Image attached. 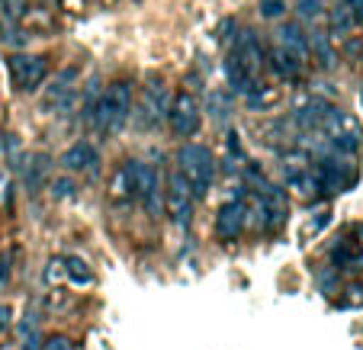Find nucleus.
I'll list each match as a JSON object with an SVG mask.
<instances>
[{
    "label": "nucleus",
    "mask_w": 363,
    "mask_h": 350,
    "mask_svg": "<svg viewBox=\"0 0 363 350\" xmlns=\"http://www.w3.org/2000/svg\"><path fill=\"white\" fill-rule=\"evenodd\" d=\"M65 264H68V276L74 283H90V280H94V273L87 270V264H84V261H77V257H68Z\"/></svg>",
    "instance_id": "obj_17"
},
{
    "label": "nucleus",
    "mask_w": 363,
    "mask_h": 350,
    "mask_svg": "<svg viewBox=\"0 0 363 350\" xmlns=\"http://www.w3.org/2000/svg\"><path fill=\"white\" fill-rule=\"evenodd\" d=\"M62 167L71 171V174H96V167H100V154H96V148L90 142H77L62 154Z\"/></svg>",
    "instance_id": "obj_9"
},
{
    "label": "nucleus",
    "mask_w": 363,
    "mask_h": 350,
    "mask_svg": "<svg viewBox=\"0 0 363 350\" xmlns=\"http://www.w3.org/2000/svg\"><path fill=\"white\" fill-rule=\"evenodd\" d=\"M7 71H10V84L16 90H35L48 74V58L45 55H13L7 62Z\"/></svg>",
    "instance_id": "obj_5"
},
{
    "label": "nucleus",
    "mask_w": 363,
    "mask_h": 350,
    "mask_svg": "<svg viewBox=\"0 0 363 350\" xmlns=\"http://www.w3.org/2000/svg\"><path fill=\"white\" fill-rule=\"evenodd\" d=\"M331 26H335V33H347V29L354 26V20H350V13H347V4L335 10V16H331Z\"/></svg>",
    "instance_id": "obj_20"
},
{
    "label": "nucleus",
    "mask_w": 363,
    "mask_h": 350,
    "mask_svg": "<svg viewBox=\"0 0 363 350\" xmlns=\"http://www.w3.org/2000/svg\"><path fill=\"white\" fill-rule=\"evenodd\" d=\"M33 315H26V322L20 324V331H23V350H39V331H35V324L29 322Z\"/></svg>",
    "instance_id": "obj_18"
},
{
    "label": "nucleus",
    "mask_w": 363,
    "mask_h": 350,
    "mask_svg": "<svg viewBox=\"0 0 363 350\" xmlns=\"http://www.w3.org/2000/svg\"><path fill=\"white\" fill-rule=\"evenodd\" d=\"M235 55H238V62L245 64L247 71H251L254 77H261V68H264V45H261V39L254 33H241V39L235 42V48H232Z\"/></svg>",
    "instance_id": "obj_10"
},
{
    "label": "nucleus",
    "mask_w": 363,
    "mask_h": 350,
    "mask_svg": "<svg viewBox=\"0 0 363 350\" xmlns=\"http://www.w3.org/2000/svg\"><path fill=\"white\" fill-rule=\"evenodd\" d=\"M245 225H247V206L241 199L238 203H225V206L219 209V215H216V235H219L222 241H235Z\"/></svg>",
    "instance_id": "obj_8"
},
{
    "label": "nucleus",
    "mask_w": 363,
    "mask_h": 350,
    "mask_svg": "<svg viewBox=\"0 0 363 350\" xmlns=\"http://www.w3.org/2000/svg\"><path fill=\"white\" fill-rule=\"evenodd\" d=\"M331 106L325 103V100H308V103H302L299 110H296V123H299V129L306 132H318L325 123V116H328Z\"/></svg>",
    "instance_id": "obj_13"
},
{
    "label": "nucleus",
    "mask_w": 363,
    "mask_h": 350,
    "mask_svg": "<svg viewBox=\"0 0 363 350\" xmlns=\"http://www.w3.org/2000/svg\"><path fill=\"white\" fill-rule=\"evenodd\" d=\"M213 100H216V119H225V116H228V100H225V94H213Z\"/></svg>",
    "instance_id": "obj_24"
},
{
    "label": "nucleus",
    "mask_w": 363,
    "mask_h": 350,
    "mask_svg": "<svg viewBox=\"0 0 363 350\" xmlns=\"http://www.w3.org/2000/svg\"><path fill=\"white\" fill-rule=\"evenodd\" d=\"M135 167V199L145 206V213L155 215L164 209V184H161V171L158 167L145 164V161H132Z\"/></svg>",
    "instance_id": "obj_3"
},
{
    "label": "nucleus",
    "mask_w": 363,
    "mask_h": 350,
    "mask_svg": "<svg viewBox=\"0 0 363 350\" xmlns=\"http://www.w3.org/2000/svg\"><path fill=\"white\" fill-rule=\"evenodd\" d=\"M225 77H228V87H232L235 94H247V96H251L254 90L261 87V77H254L251 71L238 62V55H235V52L225 58Z\"/></svg>",
    "instance_id": "obj_11"
},
{
    "label": "nucleus",
    "mask_w": 363,
    "mask_h": 350,
    "mask_svg": "<svg viewBox=\"0 0 363 350\" xmlns=\"http://www.w3.org/2000/svg\"><path fill=\"white\" fill-rule=\"evenodd\" d=\"M74 71H62V74H58V81L55 84H52V90H48V100H45V103L48 106H52V103H55V106H62V100H68V96H71V84H74Z\"/></svg>",
    "instance_id": "obj_16"
},
{
    "label": "nucleus",
    "mask_w": 363,
    "mask_h": 350,
    "mask_svg": "<svg viewBox=\"0 0 363 350\" xmlns=\"http://www.w3.org/2000/svg\"><path fill=\"white\" fill-rule=\"evenodd\" d=\"M10 318H13V312H10L7 305H0V331L10 328Z\"/></svg>",
    "instance_id": "obj_26"
},
{
    "label": "nucleus",
    "mask_w": 363,
    "mask_h": 350,
    "mask_svg": "<svg viewBox=\"0 0 363 350\" xmlns=\"http://www.w3.org/2000/svg\"><path fill=\"white\" fill-rule=\"evenodd\" d=\"M261 13L267 20H277V16L286 13V0H261Z\"/></svg>",
    "instance_id": "obj_21"
},
{
    "label": "nucleus",
    "mask_w": 363,
    "mask_h": 350,
    "mask_svg": "<svg viewBox=\"0 0 363 350\" xmlns=\"http://www.w3.org/2000/svg\"><path fill=\"white\" fill-rule=\"evenodd\" d=\"M10 283V254H0V289Z\"/></svg>",
    "instance_id": "obj_25"
},
{
    "label": "nucleus",
    "mask_w": 363,
    "mask_h": 350,
    "mask_svg": "<svg viewBox=\"0 0 363 350\" xmlns=\"http://www.w3.org/2000/svg\"><path fill=\"white\" fill-rule=\"evenodd\" d=\"M177 164H180V174L186 177V184H190L193 199H203L206 193H209V186H213V180H216L213 152L203 148V145H184V148L177 152Z\"/></svg>",
    "instance_id": "obj_1"
},
{
    "label": "nucleus",
    "mask_w": 363,
    "mask_h": 350,
    "mask_svg": "<svg viewBox=\"0 0 363 350\" xmlns=\"http://www.w3.org/2000/svg\"><path fill=\"white\" fill-rule=\"evenodd\" d=\"M277 35H280V39H277V42H280L283 48H289L293 55H299L302 62H306V55H308V35L302 33V26H299V23H286V26H283Z\"/></svg>",
    "instance_id": "obj_14"
},
{
    "label": "nucleus",
    "mask_w": 363,
    "mask_h": 350,
    "mask_svg": "<svg viewBox=\"0 0 363 350\" xmlns=\"http://www.w3.org/2000/svg\"><path fill=\"white\" fill-rule=\"evenodd\" d=\"M132 113V84L129 81H116L106 87V94L100 96V103H96L94 116H96V129L113 135L125 125Z\"/></svg>",
    "instance_id": "obj_2"
},
{
    "label": "nucleus",
    "mask_w": 363,
    "mask_h": 350,
    "mask_svg": "<svg viewBox=\"0 0 363 350\" xmlns=\"http://www.w3.org/2000/svg\"><path fill=\"white\" fill-rule=\"evenodd\" d=\"M325 0H296V10H299L302 20H315L318 13H322Z\"/></svg>",
    "instance_id": "obj_19"
},
{
    "label": "nucleus",
    "mask_w": 363,
    "mask_h": 350,
    "mask_svg": "<svg viewBox=\"0 0 363 350\" xmlns=\"http://www.w3.org/2000/svg\"><path fill=\"white\" fill-rule=\"evenodd\" d=\"M164 209L171 215L174 225L186 228L190 225V215H193V190L186 184V177L180 171H174L164 184Z\"/></svg>",
    "instance_id": "obj_4"
},
{
    "label": "nucleus",
    "mask_w": 363,
    "mask_h": 350,
    "mask_svg": "<svg viewBox=\"0 0 363 350\" xmlns=\"http://www.w3.org/2000/svg\"><path fill=\"white\" fill-rule=\"evenodd\" d=\"M347 13L357 26H363V0H347Z\"/></svg>",
    "instance_id": "obj_23"
},
{
    "label": "nucleus",
    "mask_w": 363,
    "mask_h": 350,
    "mask_svg": "<svg viewBox=\"0 0 363 350\" xmlns=\"http://www.w3.org/2000/svg\"><path fill=\"white\" fill-rule=\"evenodd\" d=\"M167 123H171L174 135H180V138H190V135H196V132H199V123H203V116H199V106H196V100H193L190 94H180V96H174L171 110H167Z\"/></svg>",
    "instance_id": "obj_6"
},
{
    "label": "nucleus",
    "mask_w": 363,
    "mask_h": 350,
    "mask_svg": "<svg viewBox=\"0 0 363 350\" xmlns=\"http://www.w3.org/2000/svg\"><path fill=\"white\" fill-rule=\"evenodd\" d=\"M167 110H171V103H167V90L161 87V84H148L142 94V106H138L135 119L142 129H151V125H158L161 119H167Z\"/></svg>",
    "instance_id": "obj_7"
},
{
    "label": "nucleus",
    "mask_w": 363,
    "mask_h": 350,
    "mask_svg": "<svg viewBox=\"0 0 363 350\" xmlns=\"http://www.w3.org/2000/svg\"><path fill=\"white\" fill-rule=\"evenodd\" d=\"M132 196H135V167H132V161H125V164L113 174V199H116V203H129Z\"/></svg>",
    "instance_id": "obj_15"
},
{
    "label": "nucleus",
    "mask_w": 363,
    "mask_h": 350,
    "mask_svg": "<svg viewBox=\"0 0 363 350\" xmlns=\"http://www.w3.org/2000/svg\"><path fill=\"white\" fill-rule=\"evenodd\" d=\"M42 350H74V344L68 341V337H62V334H55V337H48L45 344H42Z\"/></svg>",
    "instance_id": "obj_22"
},
{
    "label": "nucleus",
    "mask_w": 363,
    "mask_h": 350,
    "mask_svg": "<svg viewBox=\"0 0 363 350\" xmlns=\"http://www.w3.org/2000/svg\"><path fill=\"white\" fill-rule=\"evenodd\" d=\"M270 68H274L277 77H283V81H296V77L302 74V58L293 55L289 48H283L280 42H277L274 48H270Z\"/></svg>",
    "instance_id": "obj_12"
}]
</instances>
